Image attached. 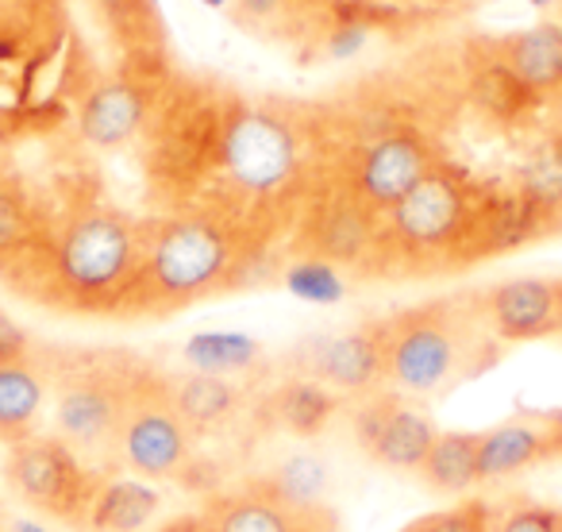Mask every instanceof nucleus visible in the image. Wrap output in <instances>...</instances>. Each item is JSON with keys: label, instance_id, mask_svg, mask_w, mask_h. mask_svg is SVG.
<instances>
[{"label": "nucleus", "instance_id": "1", "mask_svg": "<svg viewBox=\"0 0 562 532\" xmlns=\"http://www.w3.org/2000/svg\"><path fill=\"white\" fill-rule=\"evenodd\" d=\"M135 147L150 212H212L293 251L331 193L339 120L324 104L173 70Z\"/></svg>", "mask_w": 562, "mask_h": 532}, {"label": "nucleus", "instance_id": "2", "mask_svg": "<svg viewBox=\"0 0 562 532\" xmlns=\"http://www.w3.org/2000/svg\"><path fill=\"white\" fill-rule=\"evenodd\" d=\"M139 243L143 217L127 212L97 174H63L50 189H40L35 228L0 266V286L47 313L116 321Z\"/></svg>", "mask_w": 562, "mask_h": 532}, {"label": "nucleus", "instance_id": "3", "mask_svg": "<svg viewBox=\"0 0 562 532\" xmlns=\"http://www.w3.org/2000/svg\"><path fill=\"white\" fill-rule=\"evenodd\" d=\"M281 255L273 240L212 212H143L139 263L116 321H162L239 293Z\"/></svg>", "mask_w": 562, "mask_h": 532}, {"label": "nucleus", "instance_id": "4", "mask_svg": "<svg viewBox=\"0 0 562 532\" xmlns=\"http://www.w3.org/2000/svg\"><path fill=\"white\" fill-rule=\"evenodd\" d=\"M505 217L467 170L439 158L374 224L362 266L378 278L451 275L501 247L497 228L508 224Z\"/></svg>", "mask_w": 562, "mask_h": 532}, {"label": "nucleus", "instance_id": "5", "mask_svg": "<svg viewBox=\"0 0 562 532\" xmlns=\"http://www.w3.org/2000/svg\"><path fill=\"white\" fill-rule=\"evenodd\" d=\"M385 390L408 401L443 398L497 359V344L482 329L474 290L443 293L378 317Z\"/></svg>", "mask_w": 562, "mask_h": 532}, {"label": "nucleus", "instance_id": "6", "mask_svg": "<svg viewBox=\"0 0 562 532\" xmlns=\"http://www.w3.org/2000/svg\"><path fill=\"white\" fill-rule=\"evenodd\" d=\"M35 363L47 378L55 436L70 444L89 467L112 475L124 401L147 359L124 347H70L40 340Z\"/></svg>", "mask_w": 562, "mask_h": 532}, {"label": "nucleus", "instance_id": "7", "mask_svg": "<svg viewBox=\"0 0 562 532\" xmlns=\"http://www.w3.org/2000/svg\"><path fill=\"white\" fill-rule=\"evenodd\" d=\"M81 70L86 47L66 0H0V101L9 117H40L58 89H66L78 109L89 89Z\"/></svg>", "mask_w": 562, "mask_h": 532}, {"label": "nucleus", "instance_id": "8", "mask_svg": "<svg viewBox=\"0 0 562 532\" xmlns=\"http://www.w3.org/2000/svg\"><path fill=\"white\" fill-rule=\"evenodd\" d=\"M193 444V432L173 406L170 370L147 359L124 401L112 470H127L135 478H147V483H170L189 470Z\"/></svg>", "mask_w": 562, "mask_h": 532}, {"label": "nucleus", "instance_id": "9", "mask_svg": "<svg viewBox=\"0 0 562 532\" xmlns=\"http://www.w3.org/2000/svg\"><path fill=\"white\" fill-rule=\"evenodd\" d=\"M104 470L89 467L55 432H35L4 452V486L43 521L81 529L89 501L97 498Z\"/></svg>", "mask_w": 562, "mask_h": 532}, {"label": "nucleus", "instance_id": "10", "mask_svg": "<svg viewBox=\"0 0 562 532\" xmlns=\"http://www.w3.org/2000/svg\"><path fill=\"white\" fill-rule=\"evenodd\" d=\"M173 66L162 47L127 51L112 70L97 74L78 104V135L97 151H120L143 135L158 93L170 81Z\"/></svg>", "mask_w": 562, "mask_h": 532}, {"label": "nucleus", "instance_id": "11", "mask_svg": "<svg viewBox=\"0 0 562 532\" xmlns=\"http://www.w3.org/2000/svg\"><path fill=\"white\" fill-rule=\"evenodd\" d=\"M196 513L209 532H339L331 509L297 498L270 478L212 494Z\"/></svg>", "mask_w": 562, "mask_h": 532}, {"label": "nucleus", "instance_id": "12", "mask_svg": "<svg viewBox=\"0 0 562 532\" xmlns=\"http://www.w3.org/2000/svg\"><path fill=\"white\" fill-rule=\"evenodd\" d=\"M351 432L370 463L385 470H413V475L420 470L431 440L439 436L436 421L416 401L393 390H374L359 398L351 413Z\"/></svg>", "mask_w": 562, "mask_h": 532}, {"label": "nucleus", "instance_id": "13", "mask_svg": "<svg viewBox=\"0 0 562 532\" xmlns=\"http://www.w3.org/2000/svg\"><path fill=\"white\" fill-rule=\"evenodd\" d=\"M474 309L493 344H539L562 336L559 278H505L474 290Z\"/></svg>", "mask_w": 562, "mask_h": 532}, {"label": "nucleus", "instance_id": "14", "mask_svg": "<svg viewBox=\"0 0 562 532\" xmlns=\"http://www.w3.org/2000/svg\"><path fill=\"white\" fill-rule=\"evenodd\" d=\"M293 375H305L313 383L336 390L339 398H367L385 390L382 378V340H378V317L359 329L313 336L293 352Z\"/></svg>", "mask_w": 562, "mask_h": 532}, {"label": "nucleus", "instance_id": "15", "mask_svg": "<svg viewBox=\"0 0 562 532\" xmlns=\"http://www.w3.org/2000/svg\"><path fill=\"white\" fill-rule=\"evenodd\" d=\"M554 459H562V436L551 417H516L497 429H485L477 440V486L505 483Z\"/></svg>", "mask_w": 562, "mask_h": 532}, {"label": "nucleus", "instance_id": "16", "mask_svg": "<svg viewBox=\"0 0 562 532\" xmlns=\"http://www.w3.org/2000/svg\"><path fill=\"white\" fill-rule=\"evenodd\" d=\"M170 394H173V406H178L181 421L193 432V440L227 429V424L239 421L243 409H247V390H243L232 375H204V370L170 375Z\"/></svg>", "mask_w": 562, "mask_h": 532}, {"label": "nucleus", "instance_id": "17", "mask_svg": "<svg viewBox=\"0 0 562 532\" xmlns=\"http://www.w3.org/2000/svg\"><path fill=\"white\" fill-rule=\"evenodd\" d=\"M497 66L505 78L531 93H562V24H539L531 32L505 35L497 43Z\"/></svg>", "mask_w": 562, "mask_h": 532}, {"label": "nucleus", "instance_id": "18", "mask_svg": "<svg viewBox=\"0 0 562 532\" xmlns=\"http://www.w3.org/2000/svg\"><path fill=\"white\" fill-rule=\"evenodd\" d=\"M158 509H162V494L155 483L135 475H104L78 532H143L147 524H155Z\"/></svg>", "mask_w": 562, "mask_h": 532}, {"label": "nucleus", "instance_id": "19", "mask_svg": "<svg viewBox=\"0 0 562 532\" xmlns=\"http://www.w3.org/2000/svg\"><path fill=\"white\" fill-rule=\"evenodd\" d=\"M47 409V378L40 363H12L0 367V444L12 447L35 436Z\"/></svg>", "mask_w": 562, "mask_h": 532}, {"label": "nucleus", "instance_id": "20", "mask_svg": "<svg viewBox=\"0 0 562 532\" xmlns=\"http://www.w3.org/2000/svg\"><path fill=\"white\" fill-rule=\"evenodd\" d=\"M344 398L328 386L313 383L305 375H290L281 378V386H273L266 409H270L273 424H281L293 436H316V432L328 429V421L339 413Z\"/></svg>", "mask_w": 562, "mask_h": 532}, {"label": "nucleus", "instance_id": "21", "mask_svg": "<svg viewBox=\"0 0 562 532\" xmlns=\"http://www.w3.org/2000/svg\"><path fill=\"white\" fill-rule=\"evenodd\" d=\"M477 440L482 432H439L420 463V483L447 498L477 490Z\"/></svg>", "mask_w": 562, "mask_h": 532}, {"label": "nucleus", "instance_id": "22", "mask_svg": "<svg viewBox=\"0 0 562 532\" xmlns=\"http://www.w3.org/2000/svg\"><path fill=\"white\" fill-rule=\"evenodd\" d=\"M40 217V186L0 158V266L20 251Z\"/></svg>", "mask_w": 562, "mask_h": 532}, {"label": "nucleus", "instance_id": "23", "mask_svg": "<svg viewBox=\"0 0 562 532\" xmlns=\"http://www.w3.org/2000/svg\"><path fill=\"white\" fill-rule=\"evenodd\" d=\"M255 355H258V347L243 336H201V340H193L186 359H193L196 370H204V375H235V370L247 367Z\"/></svg>", "mask_w": 562, "mask_h": 532}, {"label": "nucleus", "instance_id": "24", "mask_svg": "<svg viewBox=\"0 0 562 532\" xmlns=\"http://www.w3.org/2000/svg\"><path fill=\"white\" fill-rule=\"evenodd\" d=\"M401 532H493V506L482 498H459L454 506L436 509Z\"/></svg>", "mask_w": 562, "mask_h": 532}, {"label": "nucleus", "instance_id": "25", "mask_svg": "<svg viewBox=\"0 0 562 532\" xmlns=\"http://www.w3.org/2000/svg\"><path fill=\"white\" fill-rule=\"evenodd\" d=\"M493 532H562V509L547 501H520L493 517Z\"/></svg>", "mask_w": 562, "mask_h": 532}, {"label": "nucleus", "instance_id": "26", "mask_svg": "<svg viewBox=\"0 0 562 532\" xmlns=\"http://www.w3.org/2000/svg\"><path fill=\"white\" fill-rule=\"evenodd\" d=\"M40 352V340L0 306V367H12V363H35Z\"/></svg>", "mask_w": 562, "mask_h": 532}, {"label": "nucleus", "instance_id": "27", "mask_svg": "<svg viewBox=\"0 0 562 532\" xmlns=\"http://www.w3.org/2000/svg\"><path fill=\"white\" fill-rule=\"evenodd\" d=\"M155 532H209V529H204V517L193 509V513H178V517H170V521L158 524Z\"/></svg>", "mask_w": 562, "mask_h": 532}, {"label": "nucleus", "instance_id": "28", "mask_svg": "<svg viewBox=\"0 0 562 532\" xmlns=\"http://www.w3.org/2000/svg\"><path fill=\"white\" fill-rule=\"evenodd\" d=\"M9 532H50V529H43L35 521H9Z\"/></svg>", "mask_w": 562, "mask_h": 532}, {"label": "nucleus", "instance_id": "29", "mask_svg": "<svg viewBox=\"0 0 562 532\" xmlns=\"http://www.w3.org/2000/svg\"><path fill=\"white\" fill-rule=\"evenodd\" d=\"M413 4H428V9H447V4H454V0H413Z\"/></svg>", "mask_w": 562, "mask_h": 532}, {"label": "nucleus", "instance_id": "30", "mask_svg": "<svg viewBox=\"0 0 562 532\" xmlns=\"http://www.w3.org/2000/svg\"><path fill=\"white\" fill-rule=\"evenodd\" d=\"M547 417H551V424L559 429V436H562V413H547Z\"/></svg>", "mask_w": 562, "mask_h": 532}, {"label": "nucleus", "instance_id": "31", "mask_svg": "<svg viewBox=\"0 0 562 532\" xmlns=\"http://www.w3.org/2000/svg\"><path fill=\"white\" fill-rule=\"evenodd\" d=\"M0 532H9V521H4V509H0Z\"/></svg>", "mask_w": 562, "mask_h": 532}, {"label": "nucleus", "instance_id": "32", "mask_svg": "<svg viewBox=\"0 0 562 532\" xmlns=\"http://www.w3.org/2000/svg\"><path fill=\"white\" fill-rule=\"evenodd\" d=\"M559 9H562V0H559Z\"/></svg>", "mask_w": 562, "mask_h": 532}, {"label": "nucleus", "instance_id": "33", "mask_svg": "<svg viewBox=\"0 0 562 532\" xmlns=\"http://www.w3.org/2000/svg\"><path fill=\"white\" fill-rule=\"evenodd\" d=\"M559 282H562V278H559Z\"/></svg>", "mask_w": 562, "mask_h": 532}]
</instances>
